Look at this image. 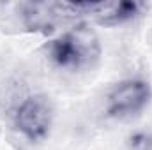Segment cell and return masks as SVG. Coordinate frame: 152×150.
Wrapping results in <instances>:
<instances>
[{
    "label": "cell",
    "instance_id": "cell-1",
    "mask_svg": "<svg viewBox=\"0 0 152 150\" xmlns=\"http://www.w3.org/2000/svg\"><path fill=\"white\" fill-rule=\"evenodd\" d=\"M48 55L55 66L69 71H78L97 62L101 44L97 34L85 23H78L71 30L53 39L48 46Z\"/></svg>",
    "mask_w": 152,
    "mask_h": 150
},
{
    "label": "cell",
    "instance_id": "cell-2",
    "mask_svg": "<svg viewBox=\"0 0 152 150\" xmlns=\"http://www.w3.org/2000/svg\"><path fill=\"white\" fill-rule=\"evenodd\" d=\"M99 2H27L21 5L23 27L30 32L51 34L66 21L96 14Z\"/></svg>",
    "mask_w": 152,
    "mask_h": 150
},
{
    "label": "cell",
    "instance_id": "cell-3",
    "mask_svg": "<svg viewBox=\"0 0 152 150\" xmlns=\"http://www.w3.org/2000/svg\"><path fill=\"white\" fill-rule=\"evenodd\" d=\"M53 125V106L44 95H30L14 113V127L32 143L44 140Z\"/></svg>",
    "mask_w": 152,
    "mask_h": 150
},
{
    "label": "cell",
    "instance_id": "cell-4",
    "mask_svg": "<svg viewBox=\"0 0 152 150\" xmlns=\"http://www.w3.org/2000/svg\"><path fill=\"white\" fill-rule=\"evenodd\" d=\"M152 99V88L145 79L131 78L120 81L108 95L106 111L113 118H126L143 111Z\"/></svg>",
    "mask_w": 152,
    "mask_h": 150
},
{
    "label": "cell",
    "instance_id": "cell-5",
    "mask_svg": "<svg viewBox=\"0 0 152 150\" xmlns=\"http://www.w3.org/2000/svg\"><path fill=\"white\" fill-rule=\"evenodd\" d=\"M142 4L138 2H99V7L96 11V18L101 25L115 27L120 23H126L133 20L136 14H140Z\"/></svg>",
    "mask_w": 152,
    "mask_h": 150
},
{
    "label": "cell",
    "instance_id": "cell-6",
    "mask_svg": "<svg viewBox=\"0 0 152 150\" xmlns=\"http://www.w3.org/2000/svg\"><path fill=\"white\" fill-rule=\"evenodd\" d=\"M131 150H152V138L147 134H136L131 138Z\"/></svg>",
    "mask_w": 152,
    "mask_h": 150
}]
</instances>
